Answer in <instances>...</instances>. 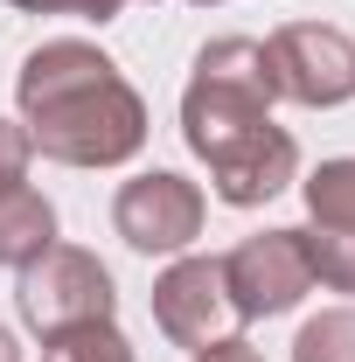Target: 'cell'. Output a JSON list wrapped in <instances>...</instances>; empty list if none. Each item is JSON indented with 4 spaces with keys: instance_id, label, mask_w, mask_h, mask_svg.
<instances>
[{
    "instance_id": "11",
    "label": "cell",
    "mask_w": 355,
    "mask_h": 362,
    "mask_svg": "<svg viewBox=\"0 0 355 362\" xmlns=\"http://www.w3.org/2000/svg\"><path fill=\"white\" fill-rule=\"evenodd\" d=\"M42 362H133V341L112 320H77V327L42 334Z\"/></svg>"
},
{
    "instance_id": "1",
    "label": "cell",
    "mask_w": 355,
    "mask_h": 362,
    "mask_svg": "<svg viewBox=\"0 0 355 362\" xmlns=\"http://www.w3.org/2000/svg\"><path fill=\"white\" fill-rule=\"evenodd\" d=\"M14 98H21L28 146L63 168H126L146 146V98L119 77V63L105 49L77 42V35L28 49Z\"/></svg>"
},
{
    "instance_id": "13",
    "label": "cell",
    "mask_w": 355,
    "mask_h": 362,
    "mask_svg": "<svg viewBox=\"0 0 355 362\" xmlns=\"http://www.w3.org/2000/svg\"><path fill=\"white\" fill-rule=\"evenodd\" d=\"M300 237H307V265H313V279H320L327 293H355V230L313 223V230H300Z\"/></svg>"
},
{
    "instance_id": "14",
    "label": "cell",
    "mask_w": 355,
    "mask_h": 362,
    "mask_svg": "<svg viewBox=\"0 0 355 362\" xmlns=\"http://www.w3.org/2000/svg\"><path fill=\"white\" fill-rule=\"evenodd\" d=\"M7 7H21V14H77V21H119V7L126 0H7Z\"/></svg>"
},
{
    "instance_id": "9",
    "label": "cell",
    "mask_w": 355,
    "mask_h": 362,
    "mask_svg": "<svg viewBox=\"0 0 355 362\" xmlns=\"http://www.w3.org/2000/svg\"><path fill=\"white\" fill-rule=\"evenodd\" d=\"M49 244H56V209H49V195H35L28 181H7L0 188V265H28V258H42Z\"/></svg>"
},
{
    "instance_id": "3",
    "label": "cell",
    "mask_w": 355,
    "mask_h": 362,
    "mask_svg": "<svg viewBox=\"0 0 355 362\" xmlns=\"http://www.w3.org/2000/svg\"><path fill=\"white\" fill-rule=\"evenodd\" d=\"M21 320L35 334H56V327H77V320H112V272L98 265V251H77V244H49L42 258L21 265Z\"/></svg>"
},
{
    "instance_id": "10",
    "label": "cell",
    "mask_w": 355,
    "mask_h": 362,
    "mask_svg": "<svg viewBox=\"0 0 355 362\" xmlns=\"http://www.w3.org/2000/svg\"><path fill=\"white\" fill-rule=\"evenodd\" d=\"M300 195H307V216L327 230H355V153L342 160H320L307 181H300Z\"/></svg>"
},
{
    "instance_id": "2",
    "label": "cell",
    "mask_w": 355,
    "mask_h": 362,
    "mask_svg": "<svg viewBox=\"0 0 355 362\" xmlns=\"http://www.w3.org/2000/svg\"><path fill=\"white\" fill-rule=\"evenodd\" d=\"M272 63L265 42L251 35H223L195 56V77L181 90V139L195 160H216L223 146H237L244 133L272 126Z\"/></svg>"
},
{
    "instance_id": "6",
    "label": "cell",
    "mask_w": 355,
    "mask_h": 362,
    "mask_svg": "<svg viewBox=\"0 0 355 362\" xmlns=\"http://www.w3.org/2000/svg\"><path fill=\"white\" fill-rule=\"evenodd\" d=\"M202 216H209V202H202V188L188 175H168V168H153V175H133L119 195H112V223L119 237L146 251V258H175L188 251L195 237H202Z\"/></svg>"
},
{
    "instance_id": "4",
    "label": "cell",
    "mask_w": 355,
    "mask_h": 362,
    "mask_svg": "<svg viewBox=\"0 0 355 362\" xmlns=\"http://www.w3.org/2000/svg\"><path fill=\"white\" fill-rule=\"evenodd\" d=\"M272 63V90L307 105V112H334L355 98V42L327 21H286L265 42Z\"/></svg>"
},
{
    "instance_id": "18",
    "label": "cell",
    "mask_w": 355,
    "mask_h": 362,
    "mask_svg": "<svg viewBox=\"0 0 355 362\" xmlns=\"http://www.w3.org/2000/svg\"><path fill=\"white\" fill-rule=\"evenodd\" d=\"M195 7H223V0H195Z\"/></svg>"
},
{
    "instance_id": "17",
    "label": "cell",
    "mask_w": 355,
    "mask_h": 362,
    "mask_svg": "<svg viewBox=\"0 0 355 362\" xmlns=\"http://www.w3.org/2000/svg\"><path fill=\"white\" fill-rule=\"evenodd\" d=\"M0 362H21V341H14V327H0Z\"/></svg>"
},
{
    "instance_id": "8",
    "label": "cell",
    "mask_w": 355,
    "mask_h": 362,
    "mask_svg": "<svg viewBox=\"0 0 355 362\" xmlns=\"http://www.w3.org/2000/svg\"><path fill=\"white\" fill-rule=\"evenodd\" d=\"M293 175H300V146H293V133H279V126H258V133H244L237 146H223L216 160H209V188H216V202H230V209L272 202L279 188H293Z\"/></svg>"
},
{
    "instance_id": "15",
    "label": "cell",
    "mask_w": 355,
    "mask_h": 362,
    "mask_svg": "<svg viewBox=\"0 0 355 362\" xmlns=\"http://www.w3.org/2000/svg\"><path fill=\"white\" fill-rule=\"evenodd\" d=\"M28 160H35V146H28V126H14V119H0V188L28 175Z\"/></svg>"
},
{
    "instance_id": "12",
    "label": "cell",
    "mask_w": 355,
    "mask_h": 362,
    "mask_svg": "<svg viewBox=\"0 0 355 362\" xmlns=\"http://www.w3.org/2000/svg\"><path fill=\"white\" fill-rule=\"evenodd\" d=\"M293 362H355V307H327L293 334Z\"/></svg>"
},
{
    "instance_id": "5",
    "label": "cell",
    "mask_w": 355,
    "mask_h": 362,
    "mask_svg": "<svg viewBox=\"0 0 355 362\" xmlns=\"http://www.w3.org/2000/svg\"><path fill=\"white\" fill-rule=\"evenodd\" d=\"M313 286V265H307V237L300 230H258L244 237L230 258H223V293L237 320H272V314H293Z\"/></svg>"
},
{
    "instance_id": "16",
    "label": "cell",
    "mask_w": 355,
    "mask_h": 362,
    "mask_svg": "<svg viewBox=\"0 0 355 362\" xmlns=\"http://www.w3.org/2000/svg\"><path fill=\"white\" fill-rule=\"evenodd\" d=\"M195 362H265L244 334H223V341H209V349H195Z\"/></svg>"
},
{
    "instance_id": "7",
    "label": "cell",
    "mask_w": 355,
    "mask_h": 362,
    "mask_svg": "<svg viewBox=\"0 0 355 362\" xmlns=\"http://www.w3.org/2000/svg\"><path fill=\"white\" fill-rule=\"evenodd\" d=\"M153 327L175 341V349H209L237 327V307L223 293V258H175V265L153 279Z\"/></svg>"
}]
</instances>
